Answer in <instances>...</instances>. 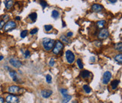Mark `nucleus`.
Returning <instances> with one entry per match:
<instances>
[{
  "label": "nucleus",
  "mask_w": 122,
  "mask_h": 103,
  "mask_svg": "<svg viewBox=\"0 0 122 103\" xmlns=\"http://www.w3.org/2000/svg\"><path fill=\"white\" fill-rule=\"evenodd\" d=\"M54 44H55V42H54V40H53V39L44 38L42 40L43 48L47 51H49L52 50L54 47Z\"/></svg>",
  "instance_id": "f257e3e1"
},
{
  "label": "nucleus",
  "mask_w": 122,
  "mask_h": 103,
  "mask_svg": "<svg viewBox=\"0 0 122 103\" xmlns=\"http://www.w3.org/2000/svg\"><path fill=\"white\" fill-rule=\"evenodd\" d=\"M63 43L61 42L60 41H57V42L55 43L54 48H53V53H54V54H58L61 51V50L63 49Z\"/></svg>",
  "instance_id": "f03ea898"
},
{
  "label": "nucleus",
  "mask_w": 122,
  "mask_h": 103,
  "mask_svg": "<svg viewBox=\"0 0 122 103\" xmlns=\"http://www.w3.org/2000/svg\"><path fill=\"white\" fill-rule=\"evenodd\" d=\"M66 58L67 62L70 64L73 63H74V61H75V55H74V53H73L70 50L66 51Z\"/></svg>",
  "instance_id": "7ed1b4c3"
},
{
  "label": "nucleus",
  "mask_w": 122,
  "mask_h": 103,
  "mask_svg": "<svg viewBox=\"0 0 122 103\" xmlns=\"http://www.w3.org/2000/svg\"><path fill=\"white\" fill-rule=\"evenodd\" d=\"M16 26H17V24L14 21H9L6 24H5L4 30H5V31L8 32L11 30H14V28H16Z\"/></svg>",
  "instance_id": "20e7f679"
},
{
  "label": "nucleus",
  "mask_w": 122,
  "mask_h": 103,
  "mask_svg": "<svg viewBox=\"0 0 122 103\" xmlns=\"http://www.w3.org/2000/svg\"><path fill=\"white\" fill-rule=\"evenodd\" d=\"M5 100L8 103H18L19 98L14 95H9L6 96Z\"/></svg>",
  "instance_id": "39448f33"
},
{
  "label": "nucleus",
  "mask_w": 122,
  "mask_h": 103,
  "mask_svg": "<svg viewBox=\"0 0 122 103\" xmlns=\"http://www.w3.org/2000/svg\"><path fill=\"white\" fill-rule=\"evenodd\" d=\"M112 78V73L109 71H106L103 75V83L104 84H107L109 81H110Z\"/></svg>",
  "instance_id": "423d86ee"
},
{
  "label": "nucleus",
  "mask_w": 122,
  "mask_h": 103,
  "mask_svg": "<svg viewBox=\"0 0 122 103\" xmlns=\"http://www.w3.org/2000/svg\"><path fill=\"white\" fill-rule=\"evenodd\" d=\"M109 35V32L106 29H104V30H102L101 31H100L99 35H98V38L100 39H105L108 38Z\"/></svg>",
  "instance_id": "0eeeda50"
},
{
  "label": "nucleus",
  "mask_w": 122,
  "mask_h": 103,
  "mask_svg": "<svg viewBox=\"0 0 122 103\" xmlns=\"http://www.w3.org/2000/svg\"><path fill=\"white\" fill-rule=\"evenodd\" d=\"M9 63H10V64L12 65V66H14L15 68H20L22 65L21 62H20V60H18L14 59V58H11L9 60Z\"/></svg>",
  "instance_id": "6e6552de"
},
{
  "label": "nucleus",
  "mask_w": 122,
  "mask_h": 103,
  "mask_svg": "<svg viewBox=\"0 0 122 103\" xmlns=\"http://www.w3.org/2000/svg\"><path fill=\"white\" fill-rule=\"evenodd\" d=\"M19 90H20V88L18 86H11L10 87H9V89H8V92L12 94H14V93H18Z\"/></svg>",
  "instance_id": "1a4fd4ad"
},
{
  "label": "nucleus",
  "mask_w": 122,
  "mask_h": 103,
  "mask_svg": "<svg viewBox=\"0 0 122 103\" xmlns=\"http://www.w3.org/2000/svg\"><path fill=\"white\" fill-rule=\"evenodd\" d=\"M53 92L51 91V90H44L42 91V96L43 98H48V97H50L51 95H52Z\"/></svg>",
  "instance_id": "9d476101"
},
{
  "label": "nucleus",
  "mask_w": 122,
  "mask_h": 103,
  "mask_svg": "<svg viewBox=\"0 0 122 103\" xmlns=\"http://www.w3.org/2000/svg\"><path fill=\"white\" fill-rule=\"evenodd\" d=\"M91 9L93 11H100L103 9V7L101 5H99V4H94V5H93Z\"/></svg>",
  "instance_id": "9b49d317"
},
{
  "label": "nucleus",
  "mask_w": 122,
  "mask_h": 103,
  "mask_svg": "<svg viewBox=\"0 0 122 103\" xmlns=\"http://www.w3.org/2000/svg\"><path fill=\"white\" fill-rule=\"evenodd\" d=\"M9 75L12 77V79H13L14 81H18L17 76V72H14V71H9Z\"/></svg>",
  "instance_id": "f8f14e48"
},
{
  "label": "nucleus",
  "mask_w": 122,
  "mask_h": 103,
  "mask_svg": "<svg viewBox=\"0 0 122 103\" xmlns=\"http://www.w3.org/2000/svg\"><path fill=\"white\" fill-rule=\"evenodd\" d=\"M118 84H119V81H118V80L112 81V82L111 83V86H112V90H116L118 86Z\"/></svg>",
  "instance_id": "ddd939ff"
},
{
  "label": "nucleus",
  "mask_w": 122,
  "mask_h": 103,
  "mask_svg": "<svg viewBox=\"0 0 122 103\" xmlns=\"http://www.w3.org/2000/svg\"><path fill=\"white\" fill-rule=\"evenodd\" d=\"M81 75L83 78H87L90 76V72H88L87 70H84L81 72Z\"/></svg>",
  "instance_id": "4468645a"
},
{
  "label": "nucleus",
  "mask_w": 122,
  "mask_h": 103,
  "mask_svg": "<svg viewBox=\"0 0 122 103\" xmlns=\"http://www.w3.org/2000/svg\"><path fill=\"white\" fill-rule=\"evenodd\" d=\"M14 4V1L13 0H8V1L5 2V7L7 9H10L13 6Z\"/></svg>",
  "instance_id": "2eb2a0df"
},
{
  "label": "nucleus",
  "mask_w": 122,
  "mask_h": 103,
  "mask_svg": "<svg viewBox=\"0 0 122 103\" xmlns=\"http://www.w3.org/2000/svg\"><path fill=\"white\" fill-rule=\"evenodd\" d=\"M115 60L118 63L121 64L122 63V54L120 53V54H118L115 56Z\"/></svg>",
  "instance_id": "dca6fc26"
},
{
  "label": "nucleus",
  "mask_w": 122,
  "mask_h": 103,
  "mask_svg": "<svg viewBox=\"0 0 122 103\" xmlns=\"http://www.w3.org/2000/svg\"><path fill=\"white\" fill-rule=\"evenodd\" d=\"M29 17L32 22H35L36 20V19H37V14L35 13V12H34V13H31L29 15Z\"/></svg>",
  "instance_id": "f3484780"
},
{
  "label": "nucleus",
  "mask_w": 122,
  "mask_h": 103,
  "mask_svg": "<svg viewBox=\"0 0 122 103\" xmlns=\"http://www.w3.org/2000/svg\"><path fill=\"white\" fill-rule=\"evenodd\" d=\"M105 25V20H100V21H98V22L96 23L97 27L100 28V29L103 28Z\"/></svg>",
  "instance_id": "a211bd4d"
},
{
  "label": "nucleus",
  "mask_w": 122,
  "mask_h": 103,
  "mask_svg": "<svg viewBox=\"0 0 122 103\" xmlns=\"http://www.w3.org/2000/svg\"><path fill=\"white\" fill-rule=\"evenodd\" d=\"M59 15H60V14H59L58 11H57V10H53L52 11V12H51V16H52L53 18H54V19L58 18Z\"/></svg>",
  "instance_id": "6ab92c4d"
},
{
  "label": "nucleus",
  "mask_w": 122,
  "mask_h": 103,
  "mask_svg": "<svg viewBox=\"0 0 122 103\" xmlns=\"http://www.w3.org/2000/svg\"><path fill=\"white\" fill-rule=\"evenodd\" d=\"M72 96H69V95H66V96H64L63 99V103H68L71 100Z\"/></svg>",
  "instance_id": "aec40b11"
},
{
  "label": "nucleus",
  "mask_w": 122,
  "mask_h": 103,
  "mask_svg": "<svg viewBox=\"0 0 122 103\" xmlns=\"http://www.w3.org/2000/svg\"><path fill=\"white\" fill-rule=\"evenodd\" d=\"M83 89L84 90V91L86 92L87 93H90L91 92V89L88 85H84L83 86Z\"/></svg>",
  "instance_id": "412c9836"
},
{
  "label": "nucleus",
  "mask_w": 122,
  "mask_h": 103,
  "mask_svg": "<svg viewBox=\"0 0 122 103\" xmlns=\"http://www.w3.org/2000/svg\"><path fill=\"white\" fill-rule=\"evenodd\" d=\"M77 64H78V68H79L80 69H82L84 68V65H83V63H82V61H81L80 59H78V60H77Z\"/></svg>",
  "instance_id": "4be33fe9"
},
{
  "label": "nucleus",
  "mask_w": 122,
  "mask_h": 103,
  "mask_svg": "<svg viewBox=\"0 0 122 103\" xmlns=\"http://www.w3.org/2000/svg\"><path fill=\"white\" fill-rule=\"evenodd\" d=\"M60 40L62 41V42H63V43H68L69 42V40H68V39H67V37H66V36H64V35H61L60 36Z\"/></svg>",
  "instance_id": "5701e85b"
},
{
  "label": "nucleus",
  "mask_w": 122,
  "mask_h": 103,
  "mask_svg": "<svg viewBox=\"0 0 122 103\" xmlns=\"http://www.w3.org/2000/svg\"><path fill=\"white\" fill-rule=\"evenodd\" d=\"M116 50L117 51H120V52H121V51H122V44H121V42H119V43H118L117 44H116Z\"/></svg>",
  "instance_id": "b1692460"
},
{
  "label": "nucleus",
  "mask_w": 122,
  "mask_h": 103,
  "mask_svg": "<svg viewBox=\"0 0 122 103\" xmlns=\"http://www.w3.org/2000/svg\"><path fill=\"white\" fill-rule=\"evenodd\" d=\"M27 33H28L27 30H23V31H22L21 33H20V37H21L22 39H24L25 37H26Z\"/></svg>",
  "instance_id": "393cba45"
},
{
  "label": "nucleus",
  "mask_w": 122,
  "mask_h": 103,
  "mask_svg": "<svg viewBox=\"0 0 122 103\" xmlns=\"http://www.w3.org/2000/svg\"><path fill=\"white\" fill-rule=\"evenodd\" d=\"M60 93L63 95V96L68 95V91L66 89H60Z\"/></svg>",
  "instance_id": "a878e982"
},
{
  "label": "nucleus",
  "mask_w": 122,
  "mask_h": 103,
  "mask_svg": "<svg viewBox=\"0 0 122 103\" xmlns=\"http://www.w3.org/2000/svg\"><path fill=\"white\" fill-rule=\"evenodd\" d=\"M40 4H41V5H42V7L43 8V9H44V8H46L48 6V3L46 2V1H44V0H41Z\"/></svg>",
  "instance_id": "bb28decb"
},
{
  "label": "nucleus",
  "mask_w": 122,
  "mask_h": 103,
  "mask_svg": "<svg viewBox=\"0 0 122 103\" xmlns=\"http://www.w3.org/2000/svg\"><path fill=\"white\" fill-rule=\"evenodd\" d=\"M53 29V26L51 25H45L44 26V30H45L46 32H49Z\"/></svg>",
  "instance_id": "cd10ccee"
},
{
  "label": "nucleus",
  "mask_w": 122,
  "mask_h": 103,
  "mask_svg": "<svg viewBox=\"0 0 122 103\" xmlns=\"http://www.w3.org/2000/svg\"><path fill=\"white\" fill-rule=\"evenodd\" d=\"M46 81L48 82V84H51L52 81V77L50 75H46Z\"/></svg>",
  "instance_id": "c85d7f7f"
},
{
  "label": "nucleus",
  "mask_w": 122,
  "mask_h": 103,
  "mask_svg": "<svg viewBox=\"0 0 122 103\" xmlns=\"http://www.w3.org/2000/svg\"><path fill=\"white\" fill-rule=\"evenodd\" d=\"M54 63H55L54 59V58H51L50 60V61H49V65H50L51 67H52V66H54Z\"/></svg>",
  "instance_id": "c756f323"
},
{
  "label": "nucleus",
  "mask_w": 122,
  "mask_h": 103,
  "mask_svg": "<svg viewBox=\"0 0 122 103\" xmlns=\"http://www.w3.org/2000/svg\"><path fill=\"white\" fill-rule=\"evenodd\" d=\"M30 52L28 50L26 51L25 53H24V57H25V58H28V57H30Z\"/></svg>",
  "instance_id": "7c9ffc66"
},
{
  "label": "nucleus",
  "mask_w": 122,
  "mask_h": 103,
  "mask_svg": "<svg viewBox=\"0 0 122 103\" xmlns=\"http://www.w3.org/2000/svg\"><path fill=\"white\" fill-rule=\"evenodd\" d=\"M37 32H38V29H37V28H35V29H33V30H32L30 31V34H31V35L36 34V33H37Z\"/></svg>",
  "instance_id": "2f4dec72"
},
{
  "label": "nucleus",
  "mask_w": 122,
  "mask_h": 103,
  "mask_svg": "<svg viewBox=\"0 0 122 103\" xmlns=\"http://www.w3.org/2000/svg\"><path fill=\"white\" fill-rule=\"evenodd\" d=\"M4 25H5V21H4V20L0 21V30H2V29L4 27Z\"/></svg>",
  "instance_id": "473e14b6"
},
{
  "label": "nucleus",
  "mask_w": 122,
  "mask_h": 103,
  "mask_svg": "<svg viewBox=\"0 0 122 103\" xmlns=\"http://www.w3.org/2000/svg\"><path fill=\"white\" fill-rule=\"evenodd\" d=\"M72 35H73V33H72V32H69L68 33H67V38H69V37L72 36Z\"/></svg>",
  "instance_id": "72a5a7b5"
},
{
  "label": "nucleus",
  "mask_w": 122,
  "mask_h": 103,
  "mask_svg": "<svg viewBox=\"0 0 122 103\" xmlns=\"http://www.w3.org/2000/svg\"><path fill=\"white\" fill-rule=\"evenodd\" d=\"M90 61L91 62H95V57L94 56H91L90 58Z\"/></svg>",
  "instance_id": "f704fd0d"
},
{
  "label": "nucleus",
  "mask_w": 122,
  "mask_h": 103,
  "mask_svg": "<svg viewBox=\"0 0 122 103\" xmlns=\"http://www.w3.org/2000/svg\"><path fill=\"white\" fill-rule=\"evenodd\" d=\"M4 99L2 97V96H0V103H4Z\"/></svg>",
  "instance_id": "c9c22d12"
},
{
  "label": "nucleus",
  "mask_w": 122,
  "mask_h": 103,
  "mask_svg": "<svg viewBox=\"0 0 122 103\" xmlns=\"http://www.w3.org/2000/svg\"><path fill=\"white\" fill-rule=\"evenodd\" d=\"M109 2H110V3H115L118 1V0H109Z\"/></svg>",
  "instance_id": "e433bc0d"
},
{
  "label": "nucleus",
  "mask_w": 122,
  "mask_h": 103,
  "mask_svg": "<svg viewBox=\"0 0 122 103\" xmlns=\"http://www.w3.org/2000/svg\"><path fill=\"white\" fill-rule=\"evenodd\" d=\"M16 20H20V17H16Z\"/></svg>",
  "instance_id": "4c0bfd02"
},
{
  "label": "nucleus",
  "mask_w": 122,
  "mask_h": 103,
  "mask_svg": "<svg viewBox=\"0 0 122 103\" xmlns=\"http://www.w3.org/2000/svg\"><path fill=\"white\" fill-rule=\"evenodd\" d=\"M4 58V57H3V56H2V55H0V60H2V59Z\"/></svg>",
  "instance_id": "58836bf2"
}]
</instances>
